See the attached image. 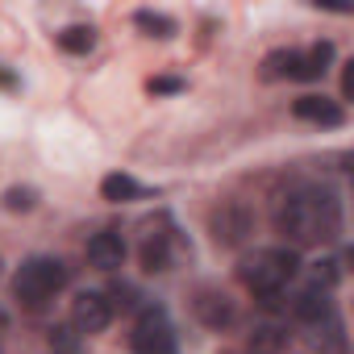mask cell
Returning a JSON list of instances; mask_svg holds the SVG:
<instances>
[{"label": "cell", "instance_id": "obj_1", "mask_svg": "<svg viewBox=\"0 0 354 354\" xmlns=\"http://www.w3.org/2000/svg\"><path fill=\"white\" fill-rule=\"evenodd\" d=\"M275 230L292 246H329L342 234V201L329 188H296L279 201Z\"/></svg>", "mask_w": 354, "mask_h": 354}, {"label": "cell", "instance_id": "obj_2", "mask_svg": "<svg viewBox=\"0 0 354 354\" xmlns=\"http://www.w3.org/2000/svg\"><path fill=\"white\" fill-rule=\"evenodd\" d=\"M296 271H300V259H296V250H288V246H267V250H254V254H246V259L238 263L242 288L254 292L259 300L279 296Z\"/></svg>", "mask_w": 354, "mask_h": 354}, {"label": "cell", "instance_id": "obj_3", "mask_svg": "<svg viewBox=\"0 0 354 354\" xmlns=\"http://www.w3.org/2000/svg\"><path fill=\"white\" fill-rule=\"evenodd\" d=\"M67 279H71V271H67L63 259L34 254V259H26V263L17 267V275H13V300H17L21 308H42V304H50V300L67 288Z\"/></svg>", "mask_w": 354, "mask_h": 354}, {"label": "cell", "instance_id": "obj_4", "mask_svg": "<svg viewBox=\"0 0 354 354\" xmlns=\"http://www.w3.org/2000/svg\"><path fill=\"white\" fill-rule=\"evenodd\" d=\"M184 246H180V234H175V225L167 217H154L146 221V234H142V246H138V259H142V271H171L175 263H180Z\"/></svg>", "mask_w": 354, "mask_h": 354}, {"label": "cell", "instance_id": "obj_5", "mask_svg": "<svg viewBox=\"0 0 354 354\" xmlns=\"http://www.w3.org/2000/svg\"><path fill=\"white\" fill-rule=\"evenodd\" d=\"M129 346H133V354H175V329H171V321L158 304L138 313Z\"/></svg>", "mask_w": 354, "mask_h": 354}, {"label": "cell", "instance_id": "obj_6", "mask_svg": "<svg viewBox=\"0 0 354 354\" xmlns=\"http://www.w3.org/2000/svg\"><path fill=\"white\" fill-rule=\"evenodd\" d=\"M209 230H213L217 246H242V242L254 234V213H250L242 201H221V205L209 213Z\"/></svg>", "mask_w": 354, "mask_h": 354}, {"label": "cell", "instance_id": "obj_7", "mask_svg": "<svg viewBox=\"0 0 354 354\" xmlns=\"http://www.w3.org/2000/svg\"><path fill=\"white\" fill-rule=\"evenodd\" d=\"M109 321H113V304H109V296L104 292H80L75 296V304H71V329L84 337H92V333H104L109 329Z\"/></svg>", "mask_w": 354, "mask_h": 354}, {"label": "cell", "instance_id": "obj_8", "mask_svg": "<svg viewBox=\"0 0 354 354\" xmlns=\"http://www.w3.org/2000/svg\"><path fill=\"white\" fill-rule=\"evenodd\" d=\"M88 263L96 271H117L125 263V238L117 230H100L88 238Z\"/></svg>", "mask_w": 354, "mask_h": 354}, {"label": "cell", "instance_id": "obj_9", "mask_svg": "<svg viewBox=\"0 0 354 354\" xmlns=\"http://www.w3.org/2000/svg\"><path fill=\"white\" fill-rule=\"evenodd\" d=\"M192 308H196L201 325H209V329H225V325H234V300H230L225 292H217V288H201L196 300H192Z\"/></svg>", "mask_w": 354, "mask_h": 354}, {"label": "cell", "instance_id": "obj_10", "mask_svg": "<svg viewBox=\"0 0 354 354\" xmlns=\"http://www.w3.org/2000/svg\"><path fill=\"white\" fill-rule=\"evenodd\" d=\"M292 113H296L300 121H313V125H325V129H337V125L346 121V109H342L337 100H325V96H300V100L292 104Z\"/></svg>", "mask_w": 354, "mask_h": 354}, {"label": "cell", "instance_id": "obj_11", "mask_svg": "<svg viewBox=\"0 0 354 354\" xmlns=\"http://www.w3.org/2000/svg\"><path fill=\"white\" fill-rule=\"evenodd\" d=\"M329 313H333V300H329V288H321V283H308L304 292L292 296V317H300V321H308V325L325 321Z\"/></svg>", "mask_w": 354, "mask_h": 354}, {"label": "cell", "instance_id": "obj_12", "mask_svg": "<svg viewBox=\"0 0 354 354\" xmlns=\"http://www.w3.org/2000/svg\"><path fill=\"white\" fill-rule=\"evenodd\" d=\"M100 196H104L109 205H125V201H142V196H150V188L138 184L133 175H125V171H113V175H104V180H100Z\"/></svg>", "mask_w": 354, "mask_h": 354}, {"label": "cell", "instance_id": "obj_13", "mask_svg": "<svg viewBox=\"0 0 354 354\" xmlns=\"http://www.w3.org/2000/svg\"><path fill=\"white\" fill-rule=\"evenodd\" d=\"M333 63V42H313L308 50H296V80H321Z\"/></svg>", "mask_w": 354, "mask_h": 354}, {"label": "cell", "instance_id": "obj_14", "mask_svg": "<svg viewBox=\"0 0 354 354\" xmlns=\"http://www.w3.org/2000/svg\"><path fill=\"white\" fill-rule=\"evenodd\" d=\"M92 46H96V30L92 26H67L59 34V50H67V55H88Z\"/></svg>", "mask_w": 354, "mask_h": 354}, {"label": "cell", "instance_id": "obj_15", "mask_svg": "<svg viewBox=\"0 0 354 354\" xmlns=\"http://www.w3.org/2000/svg\"><path fill=\"white\" fill-rule=\"evenodd\" d=\"M317 346H321L325 354H346V337H342L337 313H329L325 321H317Z\"/></svg>", "mask_w": 354, "mask_h": 354}, {"label": "cell", "instance_id": "obj_16", "mask_svg": "<svg viewBox=\"0 0 354 354\" xmlns=\"http://www.w3.org/2000/svg\"><path fill=\"white\" fill-rule=\"evenodd\" d=\"M133 26L138 30H146V38H171L175 30V17H167V13H150V9H142V13H133Z\"/></svg>", "mask_w": 354, "mask_h": 354}, {"label": "cell", "instance_id": "obj_17", "mask_svg": "<svg viewBox=\"0 0 354 354\" xmlns=\"http://www.w3.org/2000/svg\"><path fill=\"white\" fill-rule=\"evenodd\" d=\"M283 346H288V333L275 329V325H259L250 333V354H279Z\"/></svg>", "mask_w": 354, "mask_h": 354}, {"label": "cell", "instance_id": "obj_18", "mask_svg": "<svg viewBox=\"0 0 354 354\" xmlns=\"http://www.w3.org/2000/svg\"><path fill=\"white\" fill-rule=\"evenodd\" d=\"M34 205H38V192L34 188H9L5 192V209L9 213H30Z\"/></svg>", "mask_w": 354, "mask_h": 354}, {"label": "cell", "instance_id": "obj_19", "mask_svg": "<svg viewBox=\"0 0 354 354\" xmlns=\"http://www.w3.org/2000/svg\"><path fill=\"white\" fill-rule=\"evenodd\" d=\"M342 279V259H321L317 267H313V283H321V288H333Z\"/></svg>", "mask_w": 354, "mask_h": 354}, {"label": "cell", "instance_id": "obj_20", "mask_svg": "<svg viewBox=\"0 0 354 354\" xmlns=\"http://www.w3.org/2000/svg\"><path fill=\"white\" fill-rule=\"evenodd\" d=\"M75 346H80V333H75L71 325H55V329H50V350H55V354H71Z\"/></svg>", "mask_w": 354, "mask_h": 354}, {"label": "cell", "instance_id": "obj_21", "mask_svg": "<svg viewBox=\"0 0 354 354\" xmlns=\"http://www.w3.org/2000/svg\"><path fill=\"white\" fill-rule=\"evenodd\" d=\"M146 92H150V96H175V92H184V80H180V75H154V80L146 84Z\"/></svg>", "mask_w": 354, "mask_h": 354}, {"label": "cell", "instance_id": "obj_22", "mask_svg": "<svg viewBox=\"0 0 354 354\" xmlns=\"http://www.w3.org/2000/svg\"><path fill=\"white\" fill-rule=\"evenodd\" d=\"M354 92V71H350V63H346V75H342V96H350Z\"/></svg>", "mask_w": 354, "mask_h": 354}, {"label": "cell", "instance_id": "obj_23", "mask_svg": "<svg viewBox=\"0 0 354 354\" xmlns=\"http://www.w3.org/2000/svg\"><path fill=\"white\" fill-rule=\"evenodd\" d=\"M5 325H9V321H5V313H0V333H5Z\"/></svg>", "mask_w": 354, "mask_h": 354}, {"label": "cell", "instance_id": "obj_24", "mask_svg": "<svg viewBox=\"0 0 354 354\" xmlns=\"http://www.w3.org/2000/svg\"><path fill=\"white\" fill-rule=\"evenodd\" d=\"M0 275H5V259H0Z\"/></svg>", "mask_w": 354, "mask_h": 354}]
</instances>
